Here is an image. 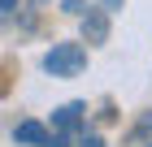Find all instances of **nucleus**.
<instances>
[{"mask_svg": "<svg viewBox=\"0 0 152 147\" xmlns=\"http://www.w3.org/2000/svg\"><path fill=\"white\" fill-rule=\"evenodd\" d=\"M44 147H70V134H65V130H48V143Z\"/></svg>", "mask_w": 152, "mask_h": 147, "instance_id": "5", "label": "nucleus"}, {"mask_svg": "<svg viewBox=\"0 0 152 147\" xmlns=\"http://www.w3.org/2000/svg\"><path fill=\"white\" fill-rule=\"evenodd\" d=\"M83 39H87V43H104V39H109L104 9H83Z\"/></svg>", "mask_w": 152, "mask_h": 147, "instance_id": "2", "label": "nucleus"}, {"mask_svg": "<svg viewBox=\"0 0 152 147\" xmlns=\"http://www.w3.org/2000/svg\"><path fill=\"white\" fill-rule=\"evenodd\" d=\"M78 147H104V138L91 134V130H78Z\"/></svg>", "mask_w": 152, "mask_h": 147, "instance_id": "6", "label": "nucleus"}, {"mask_svg": "<svg viewBox=\"0 0 152 147\" xmlns=\"http://www.w3.org/2000/svg\"><path fill=\"white\" fill-rule=\"evenodd\" d=\"M13 4H18V0H0V13H9V9H13Z\"/></svg>", "mask_w": 152, "mask_h": 147, "instance_id": "9", "label": "nucleus"}, {"mask_svg": "<svg viewBox=\"0 0 152 147\" xmlns=\"http://www.w3.org/2000/svg\"><path fill=\"white\" fill-rule=\"evenodd\" d=\"M44 69L52 78H78L87 69V48L83 43H52V52L44 56Z\"/></svg>", "mask_w": 152, "mask_h": 147, "instance_id": "1", "label": "nucleus"}, {"mask_svg": "<svg viewBox=\"0 0 152 147\" xmlns=\"http://www.w3.org/2000/svg\"><path fill=\"white\" fill-rule=\"evenodd\" d=\"M61 9H65V13H74V17H83V9H87V4H83V0H65Z\"/></svg>", "mask_w": 152, "mask_h": 147, "instance_id": "7", "label": "nucleus"}, {"mask_svg": "<svg viewBox=\"0 0 152 147\" xmlns=\"http://www.w3.org/2000/svg\"><path fill=\"white\" fill-rule=\"evenodd\" d=\"M35 4H44V0H35Z\"/></svg>", "mask_w": 152, "mask_h": 147, "instance_id": "10", "label": "nucleus"}, {"mask_svg": "<svg viewBox=\"0 0 152 147\" xmlns=\"http://www.w3.org/2000/svg\"><path fill=\"white\" fill-rule=\"evenodd\" d=\"M104 4V13H113V9H122V0H100Z\"/></svg>", "mask_w": 152, "mask_h": 147, "instance_id": "8", "label": "nucleus"}, {"mask_svg": "<svg viewBox=\"0 0 152 147\" xmlns=\"http://www.w3.org/2000/svg\"><path fill=\"white\" fill-rule=\"evenodd\" d=\"M148 147H152V143H148Z\"/></svg>", "mask_w": 152, "mask_h": 147, "instance_id": "11", "label": "nucleus"}, {"mask_svg": "<svg viewBox=\"0 0 152 147\" xmlns=\"http://www.w3.org/2000/svg\"><path fill=\"white\" fill-rule=\"evenodd\" d=\"M13 138L26 143V147H44V143H48V125H39V121H18Z\"/></svg>", "mask_w": 152, "mask_h": 147, "instance_id": "4", "label": "nucleus"}, {"mask_svg": "<svg viewBox=\"0 0 152 147\" xmlns=\"http://www.w3.org/2000/svg\"><path fill=\"white\" fill-rule=\"evenodd\" d=\"M83 113H87V104H61L57 113H52V130H83Z\"/></svg>", "mask_w": 152, "mask_h": 147, "instance_id": "3", "label": "nucleus"}]
</instances>
